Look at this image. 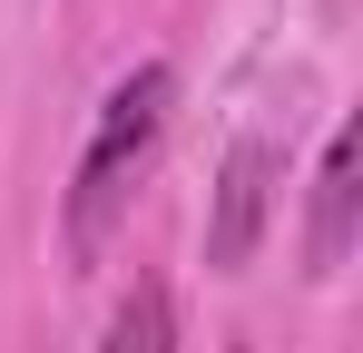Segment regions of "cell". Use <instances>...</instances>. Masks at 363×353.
Returning a JSON list of instances; mask_svg holds the SVG:
<instances>
[{"label": "cell", "mask_w": 363, "mask_h": 353, "mask_svg": "<svg viewBox=\"0 0 363 353\" xmlns=\"http://www.w3.org/2000/svg\"><path fill=\"white\" fill-rule=\"evenodd\" d=\"M167 108H177V69H167V59H138L118 89L99 99L89 147H79V176H69V216H60L79 265H89V255L108 245V226L128 216L138 176H147V157H157V138H167Z\"/></svg>", "instance_id": "obj_1"}, {"label": "cell", "mask_w": 363, "mask_h": 353, "mask_svg": "<svg viewBox=\"0 0 363 353\" xmlns=\"http://www.w3.org/2000/svg\"><path fill=\"white\" fill-rule=\"evenodd\" d=\"M108 353H177V304H167V285H128L118 294Z\"/></svg>", "instance_id": "obj_4"}, {"label": "cell", "mask_w": 363, "mask_h": 353, "mask_svg": "<svg viewBox=\"0 0 363 353\" xmlns=\"http://www.w3.org/2000/svg\"><path fill=\"white\" fill-rule=\"evenodd\" d=\"M354 216H363V128L344 118L324 138V167H314V226H304V275H344L354 255Z\"/></svg>", "instance_id": "obj_3"}, {"label": "cell", "mask_w": 363, "mask_h": 353, "mask_svg": "<svg viewBox=\"0 0 363 353\" xmlns=\"http://www.w3.org/2000/svg\"><path fill=\"white\" fill-rule=\"evenodd\" d=\"M275 176H285L275 138L245 128L236 147H226V167H216V206H206V265H216V275H245V265H255V245L275 226Z\"/></svg>", "instance_id": "obj_2"}]
</instances>
